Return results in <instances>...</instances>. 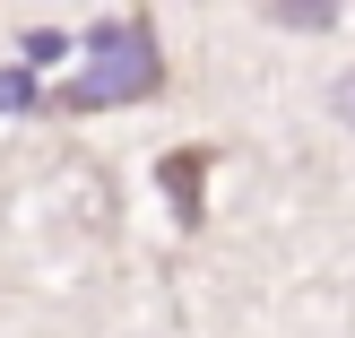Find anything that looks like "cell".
Here are the masks:
<instances>
[{
  "label": "cell",
  "instance_id": "1",
  "mask_svg": "<svg viewBox=\"0 0 355 338\" xmlns=\"http://www.w3.org/2000/svg\"><path fill=\"white\" fill-rule=\"evenodd\" d=\"M165 87H173V69H165V44H156V17L121 9L87 35V69L69 87H52L44 113H113V104H148Z\"/></svg>",
  "mask_w": 355,
  "mask_h": 338
},
{
  "label": "cell",
  "instance_id": "2",
  "mask_svg": "<svg viewBox=\"0 0 355 338\" xmlns=\"http://www.w3.org/2000/svg\"><path fill=\"white\" fill-rule=\"evenodd\" d=\"M208 174H217V148H165L156 156V183H165L182 226H208Z\"/></svg>",
  "mask_w": 355,
  "mask_h": 338
},
{
  "label": "cell",
  "instance_id": "3",
  "mask_svg": "<svg viewBox=\"0 0 355 338\" xmlns=\"http://www.w3.org/2000/svg\"><path fill=\"white\" fill-rule=\"evenodd\" d=\"M252 9H260V17H277V26H295V35H312V26H329L347 0H252Z\"/></svg>",
  "mask_w": 355,
  "mask_h": 338
},
{
  "label": "cell",
  "instance_id": "4",
  "mask_svg": "<svg viewBox=\"0 0 355 338\" xmlns=\"http://www.w3.org/2000/svg\"><path fill=\"white\" fill-rule=\"evenodd\" d=\"M26 104H44L35 78H26V69H0V113H26Z\"/></svg>",
  "mask_w": 355,
  "mask_h": 338
},
{
  "label": "cell",
  "instance_id": "5",
  "mask_svg": "<svg viewBox=\"0 0 355 338\" xmlns=\"http://www.w3.org/2000/svg\"><path fill=\"white\" fill-rule=\"evenodd\" d=\"M329 113H338V121H347V130H355V69H347V78H338V87H329Z\"/></svg>",
  "mask_w": 355,
  "mask_h": 338
}]
</instances>
